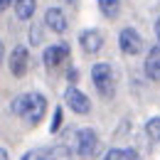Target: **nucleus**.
<instances>
[{"instance_id":"obj_1","label":"nucleus","mask_w":160,"mask_h":160,"mask_svg":"<svg viewBox=\"0 0 160 160\" xmlns=\"http://www.w3.org/2000/svg\"><path fill=\"white\" fill-rule=\"evenodd\" d=\"M44 111H47V101L42 94H20L12 101V113L27 118L30 123H40Z\"/></svg>"},{"instance_id":"obj_2","label":"nucleus","mask_w":160,"mask_h":160,"mask_svg":"<svg viewBox=\"0 0 160 160\" xmlns=\"http://www.w3.org/2000/svg\"><path fill=\"white\" fill-rule=\"evenodd\" d=\"M91 79H94V86L99 89V94L103 99H113V94H116V79H113V69L108 64H94Z\"/></svg>"},{"instance_id":"obj_3","label":"nucleus","mask_w":160,"mask_h":160,"mask_svg":"<svg viewBox=\"0 0 160 160\" xmlns=\"http://www.w3.org/2000/svg\"><path fill=\"white\" fill-rule=\"evenodd\" d=\"M99 145L101 143H99V136H96L94 128H81L77 133V153L81 158H96Z\"/></svg>"},{"instance_id":"obj_4","label":"nucleus","mask_w":160,"mask_h":160,"mask_svg":"<svg viewBox=\"0 0 160 160\" xmlns=\"http://www.w3.org/2000/svg\"><path fill=\"white\" fill-rule=\"evenodd\" d=\"M118 44H121V52H126V54H138L143 49V40H140V35L133 27H123L121 30Z\"/></svg>"},{"instance_id":"obj_5","label":"nucleus","mask_w":160,"mask_h":160,"mask_svg":"<svg viewBox=\"0 0 160 160\" xmlns=\"http://www.w3.org/2000/svg\"><path fill=\"white\" fill-rule=\"evenodd\" d=\"M64 101H67V103H69V108H72V111H77V113H89V108H91L89 99L81 94L79 89H74V86H69V89H67Z\"/></svg>"},{"instance_id":"obj_6","label":"nucleus","mask_w":160,"mask_h":160,"mask_svg":"<svg viewBox=\"0 0 160 160\" xmlns=\"http://www.w3.org/2000/svg\"><path fill=\"white\" fill-rule=\"evenodd\" d=\"M79 42H81V49H84V52L96 54L101 47H103V35H101L99 30H84L81 37H79Z\"/></svg>"},{"instance_id":"obj_7","label":"nucleus","mask_w":160,"mask_h":160,"mask_svg":"<svg viewBox=\"0 0 160 160\" xmlns=\"http://www.w3.org/2000/svg\"><path fill=\"white\" fill-rule=\"evenodd\" d=\"M64 59H69V47H67V44H52V47L44 49V64H47L49 69L59 67Z\"/></svg>"},{"instance_id":"obj_8","label":"nucleus","mask_w":160,"mask_h":160,"mask_svg":"<svg viewBox=\"0 0 160 160\" xmlns=\"http://www.w3.org/2000/svg\"><path fill=\"white\" fill-rule=\"evenodd\" d=\"M10 72L15 77H25L27 72V49L25 47H15L10 54Z\"/></svg>"},{"instance_id":"obj_9","label":"nucleus","mask_w":160,"mask_h":160,"mask_svg":"<svg viewBox=\"0 0 160 160\" xmlns=\"http://www.w3.org/2000/svg\"><path fill=\"white\" fill-rule=\"evenodd\" d=\"M44 25L52 32H64L67 30V18H64V12H62L59 8H49L44 12Z\"/></svg>"},{"instance_id":"obj_10","label":"nucleus","mask_w":160,"mask_h":160,"mask_svg":"<svg viewBox=\"0 0 160 160\" xmlns=\"http://www.w3.org/2000/svg\"><path fill=\"white\" fill-rule=\"evenodd\" d=\"M145 74L148 79L160 81V47H153L148 52V59H145Z\"/></svg>"},{"instance_id":"obj_11","label":"nucleus","mask_w":160,"mask_h":160,"mask_svg":"<svg viewBox=\"0 0 160 160\" xmlns=\"http://www.w3.org/2000/svg\"><path fill=\"white\" fill-rule=\"evenodd\" d=\"M37 10V0H15V12L20 20H30Z\"/></svg>"},{"instance_id":"obj_12","label":"nucleus","mask_w":160,"mask_h":160,"mask_svg":"<svg viewBox=\"0 0 160 160\" xmlns=\"http://www.w3.org/2000/svg\"><path fill=\"white\" fill-rule=\"evenodd\" d=\"M42 160H72V150L67 145H54V148H49L47 158H42Z\"/></svg>"},{"instance_id":"obj_13","label":"nucleus","mask_w":160,"mask_h":160,"mask_svg":"<svg viewBox=\"0 0 160 160\" xmlns=\"http://www.w3.org/2000/svg\"><path fill=\"white\" fill-rule=\"evenodd\" d=\"M99 8L106 18H116L121 10V0H99Z\"/></svg>"},{"instance_id":"obj_14","label":"nucleus","mask_w":160,"mask_h":160,"mask_svg":"<svg viewBox=\"0 0 160 160\" xmlns=\"http://www.w3.org/2000/svg\"><path fill=\"white\" fill-rule=\"evenodd\" d=\"M103 160H138V155H136V150H121V148H113V150L106 153V158H103Z\"/></svg>"},{"instance_id":"obj_15","label":"nucleus","mask_w":160,"mask_h":160,"mask_svg":"<svg viewBox=\"0 0 160 160\" xmlns=\"http://www.w3.org/2000/svg\"><path fill=\"white\" fill-rule=\"evenodd\" d=\"M145 133H148V138L153 140H160V118H150L145 123Z\"/></svg>"},{"instance_id":"obj_16","label":"nucleus","mask_w":160,"mask_h":160,"mask_svg":"<svg viewBox=\"0 0 160 160\" xmlns=\"http://www.w3.org/2000/svg\"><path fill=\"white\" fill-rule=\"evenodd\" d=\"M59 123H62V108H57V111H54V121H52V131H57Z\"/></svg>"},{"instance_id":"obj_17","label":"nucleus","mask_w":160,"mask_h":160,"mask_svg":"<svg viewBox=\"0 0 160 160\" xmlns=\"http://www.w3.org/2000/svg\"><path fill=\"white\" fill-rule=\"evenodd\" d=\"M22 160H40V158H37V153H27V155H22Z\"/></svg>"},{"instance_id":"obj_18","label":"nucleus","mask_w":160,"mask_h":160,"mask_svg":"<svg viewBox=\"0 0 160 160\" xmlns=\"http://www.w3.org/2000/svg\"><path fill=\"white\" fill-rule=\"evenodd\" d=\"M10 2H15V0H0V10H5V8H10Z\"/></svg>"},{"instance_id":"obj_19","label":"nucleus","mask_w":160,"mask_h":160,"mask_svg":"<svg viewBox=\"0 0 160 160\" xmlns=\"http://www.w3.org/2000/svg\"><path fill=\"white\" fill-rule=\"evenodd\" d=\"M0 160H8V150H2V148H0Z\"/></svg>"},{"instance_id":"obj_20","label":"nucleus","mask_w":160,"mask_h":160,"mask_svg":"<svg viewBox=\"0 0 160 160\" xmlns=\"http://www.w3.org/2000/svg\"><path fill=\"white\" fill-rule=\"evenodd\" d=\"M155 35H158V40H160V20L155 22Z\"/></svg>"},{"instance_id":"obj_21","label":"nucleus","mask_w":160,"mask_h":160,"mask_svg":"<svg viewBox=\"0 0 160 160\" xmlns=\"http://www.w3.org/2000/svg\"><path fill=\"white\" fill-rule=\"evenodd\" d=\"M2 54H5V47H2V42H0V62H2Z\"/></svg>"}]
</instances>
